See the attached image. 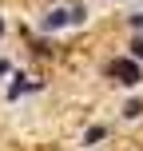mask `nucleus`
I'll list each match as a JSON object with an SVG mask.
<instances>
[{
  "mask_svg": "<svg viewBox=\"0 0 143 151\" xmlns=\"http://www.w3.org/2000/svg\"><path fill=\"white\" fill-rule=\"evenodd\" d=\"M131 60H135V64L143 60V36H135V40H131Z\"/></svg>",
  "mask_w": 143,
  "mask_h": 151,
  "instance_id": "20e7f679",
  "label": "nucleus"
},
{
  "mask_svg": "<svg viewBox=\"0 0 143 151\" xmlns=\"http://www.w3.org/2000/svg\"><path fill=\"white\" fill-rule=\"evenodd\" d=\"M103 135H107V131H103V127H91V131H88V135H83V143H99V139H103Z\"/></svg>",
  "mask_w": 143,
  "mask_h": 151,
  "instance_id": "39448f33",
  "label": "nucleus"
},
{
  "mask_svg": "<svg viewBox=\"0 0 143 151\" xmlns=\"http://www.w3.org/2000/svg\"><path fill=\"white\" fill-rule=\"evenodd\" d=\"M0 36H4V20H0Z\"/></svg>",
  "mask_w": 143,
  "mask_h": 151,
  "instance_id": "0eeeda50",
  "label": "nucleus"
},
{
  "mask_svg": "<svg viewBox=\"0 0 143 151\" xmlns=\"http://www.w3.org/2000/svg\"><path fill=\"white\" fill-rule=\"evenodd\" d=\"M123 115H127V119H139L143 115V99H131V104L123 107Z\"/></svg>",
  "mask_w": 143,
  "mask_h": 151,
  "instance_id": "7ed1b4c3",
  "label": "nucleus"
},
{
  "mask_svg": "<svg viewBox=\"0 0 143 151\" xmlns=\"http://www.w3.org/2000/svg\"><path fill=\"white\" fill-rule=\"evenodd\" d=\"M83 20H88L83 8H56V12L44 16V28L52 32V28H64V24H83Z\"/></svg>",
  "mask_w": 143,
  "mask_h": 151,
  "instance_id": "f257e3e1",
  "label": "nucleus"
},
{
  "mask_svg": "<svg viewBox=\"0 0 143 151\" xmlns=\"http://www.w3.org/2000/svg\"><path fill=\"white\" fill-rule=\"evenodd\" d=\"M111 76L123 83V88H135V83H139V64L135 60H115L111 64Z\"/></svg>",
  "mask_w": 143,
  "mask_h": 151,
  "instance_id": "f03ea898",
  "label": "nucleus"
},
{
  "mask_svg": "<svg viewBox=\"0 0 143 151\" xmlns=\"http://www.w3.org/2000/svg\"><path fill=\"white\" fill-rule=\"evenodd\" d=\"M131 24H135V28H143V12H135V16H131Z\"/></svg>",
  "mask_w": 143,
  "mask_h": 151,
  "instance_id": "423d86ee",
  "label": "nucleus"
}]
</instances>
